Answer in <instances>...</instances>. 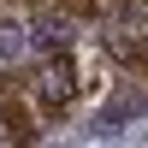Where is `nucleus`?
I'll return each instance as SVG.
<instances>
[{
	"mask_svg": "<svg viewBox=\"0 0 148 148\" xmlns=\"http://www.w3.org/2000/svg\"><path fill=\"white\" fill-rule=\"evenodd\" d=\"M65 42H71V24L47 18V24H42V47H65Z\"/></svg>",
	"mask_w": 148,
	"mask_h": 148,
	"instance_id": "7ed1b4c3",
	"label": "nucleus"
},
{
	"mask_svg": "<svg viewBox=\"0 0 148 148\" xmlns=\"http://www.w3.org/2000/svg\"><path fill=\"white\" fill-rule=\"evenodd\" d=\"M18 53H30V30L24 24H0V59H18Z\"/></svg>",
	"mask_w": 148,
	"mask_h": 148,
	"instance_id": "f257e3e1",
	"label": "nucleus"
},
{
	"mask_svg": "<svg viewBox=\"0 0 148 148\" xmlns=\"http://www.w3.org/2000/svg\"><path fill=\"white\" fill-rule=\"evenodd\" d=\"M65 89H71V71H65V65H47V71H42V95H47V101H59Z\"/></svg>",
	"mask_w": 148,
	"mask_h": 148,
	"instance_id": "f03ea898",
	"label": "nucleus"
},
{
	"mask_svg": "<svg viewBox=\"0 0 148 148\" xmlns=\"http://www.w3.org/2000/svg\"><path fill=\"white\" fill-rule=\"evenodd\" d=\"M0 142H12V125H6V119H0Z\"/></svg>",
	"mask_w": 148,
	"mask_h": 148,
	"instance_id": "20e7f679",
	"label": "nucleus"
}]
</instances>
